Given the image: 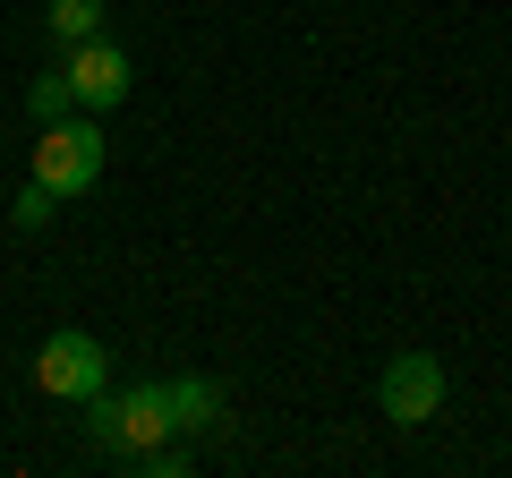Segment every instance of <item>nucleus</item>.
I'll list each match as a JSON object with an SVG mask.
<instances>
[{
    "label": "nucleus",
    "instance_id": "obj_10",
    "mask_svg": "<svg viewBox=\"0 0 512 478\" xmlns=\"http://www.w3.org/2000/svg\"><path fill=\"white\" fill-rule=\"evenodd\" d=\"M137 461H146L154 478H188V444H171V436L154 444V453H137Z\"/></svg>",
    "mask_w": 512,
    "mask_h": 478
},
{
    "label": "nucleus",
    "instance_id": "obj_9",
    "mask_svg": "<svg viewBox=\"0 0 512 478\" xmlns=\"http://www.w3.org/2000/svg\"><path fill=\"white\" fill-rule=\"evenodd\" d=\"M52 205H60L52 188H43V180H26V188H18V231H43V222H52Z\"/></svg>",
    "mask_w": 512,
    "mask_h": 478
},
{
    "label": "nucleus",
    "instance_id": "obj_4",
    "mask_svg": "<svg viewBox=\"0 0 512 478\" xmlns=\"http://www.w3.org/2000/svg\"><path fill=\"white\" fill-rule=\"evenodd\" d=\"M35 393H52V402H94L103 393V342L94 333H43L35 350Z\"/></svg>",
    "mask_w": 512,
    "mask_h": 478
},
{
    "label": "nucleus",
    "instance_id": "obj_5",
    "mask_svg": "<svg viewBox=\"0 0 512 478\" xmlns=\"http://www.w3.org/2000/svg\"><path fill=\"white\" fill-rule=\"evenodd\" d=\"M60 77H69L77 111H111V103H128V86H137V69H128V52H120V43H103V35L69 43V60H60Z\"/></svg>",
    "mask_w": 512,
    "mask_h": 478
},
{
    "label": "nucleus",
    "instance_id": "obj_7",
    "mask_svg": "<svg viewBox=\"0 0 512 478\" xmlns=\"http://www.w3.org/2000/svg\"><path fill=\"white\" fill-rule=\"evenodd\" d=\"M103 35V0H52V43L69 52V43Z\"/></svg>",
    "mask_w": 512,
    "mask_h": 478
},
{
    "label": "nucleus",
    "instance_id": "obj_2",
    "mask_svg": "<svg viewBox=\"0 0 512 478\" xmlns=\"http://www.w3.org/2000/svg\"><path fill=\"white\" fill-rule=\"evenodd\" d=\"M77 410H86V436L103 444V453H120V461L154 453V444L171 436V402H163V385H137V393H94V402H77Z\"/></svg>",
    "mask_w": 512,
    "mask_h": 478
},
{
    "label": "nucleus",
    "instance_id": "obj_1",
    "mask_svg": "<svg viewBox=\"0 0 512 478\" xmlns=\"http://www.w3.org/2000/svg\"><path fill=\"white\" fill-rule=\"evenodd\" d=\"M26 180H43L52 197H86V188L103 180V129H94V111L43 120L35 154H26Z\"/></svg>",
    "mask_w": 512,
    "mask_h": 478
},
{
    "label": "nucleus",
    "instance_id": "obj_3",
    "mask_svg": "<svg viewBox=\"0 0 512 478\" xmlns=\"http://www.w3.org/2000/svg\"><path fill=\"white\" fill-rule=\"evenodd\" d=\"M376 410L393 427H427L444 410V368L427 359V350H393L384 359V376H376Z\"/></svg>",
    "mask_w": 512,
    "mask_h": 478
},
{
    "label": "nucleus",
    "instance_id": "obj_8",
    "mask_svg": "<svg viewBox=\"0 0 512 478\" xmlns=\"http://www.w3.org/2000/svg\"><path fill=\"white\" fill-rule=\"evenodd\" d=\"M26 111H35V129H43V120H69V111H77V94H69V77H35V86H26Z\"/></svg>",
    "mask_w": 512,
    "mask_h": 478
},
{
    "label": "nucleus",
    "instance_id": "obj_6",
    "mask_svg": "<svg viewBox=\"0 0 512 478\" xmlns=\"http://www.w3.org/2000/svg\"><path fill=\"white\" fill-rule=\"evenodd\" d=\"M163 402H171V436H214V427L231 419V393H222L214 376H171Z\"/></svg>",
    "mask_w": 512,
    "mask_h": 478
}]
</instances>
